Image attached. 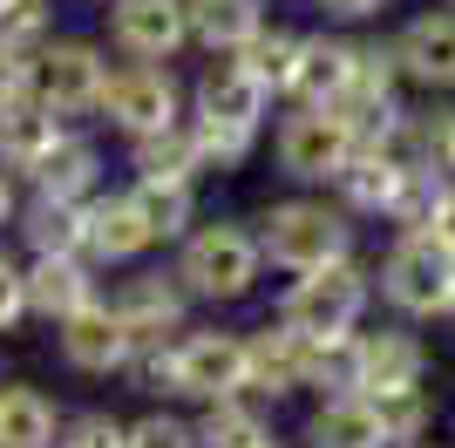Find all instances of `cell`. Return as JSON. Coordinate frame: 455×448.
<instances>
[{
    "label": "cell",
    "mask_w": 455,
    "mask_h": 448,
    "mask_svg": "<svg viewBox=\"0 0 455 448\" xmlns=\"http://www.w3.org/2000/svg\"><path fill=\"white\" fill-rule=\"evenodd\" d=\"M7 238L20 244V259H76L82 238H89V204H68V197H28Z\"/></svg>",
    "instance_id": "cell-22"
},
{
    "label": "cell",
    "mask_w": 455,
    "mask_h": 448,
    "mask_svg": "<svg viewBox=\"0 0 455 448\" xmlns=\"http://www.w3.org/2000/svg\"><path fill=\"white\" fill-rule=\"evenodd\" d=\"M20 285H28V319L61 326V319H76L82 306H95L109 279L76 252V259H20Z\"/></svg>",
    "instance_id": "cell-18"
},
{
    "label": "cell",
    "mask_w": 455,
    "mask_h": 448,
    "mask_svg": "<svg viewBox=\"0 0 455 448\" xmlns=\"http://www.w3.org/2000/svg\"><path fill=\"white\" fill-rule=\"evenodd\" d=\"M354 373H361V394L421 388V380H435V354H428L421 326L380 313V319H367L361 333H354Z\"/></svg>",
    "instance_id": "cell-12"
},
{
    "label": "cell",
    "mask_w": 455,
    "mask_h": 448,
    "mask_svg": "<svg viewBox=\"0 0 455 448\" xmlns=\"http://www.w3.org/2000/svg\"><path fill=\"white\" fill-rule=\"evenodd\" d=\"M89 7H109V0H89Z\"/></svg>",
    "instance_id": "cell-44"
},
{
    "label": "cell",
    "mask_w": 455,
    "mask_h": 448,
    "mask_svg": "<svg viewBox=\"0 0 455 448\" xmlns=\"http://www.w3.org/2000/svg\"><path fill=\"white\" fill-rule=\"evenodd\" d=\"M61 130H76V123H61L55 109H41L35 95H7V102H0V164L28 177V170L55 149Z\"/></svg>",
    "instance_id": "cell-26"
},
{
    "label": "cell",
    "mask_w": 455,
    "mask_h": 448,
    "mask_svg": "<svg viewBox=\"0 0 455 448\" xmlns=\"http://www.w3.org/2000/svg\"><path fill=\"white\" fill-rule=\"evenodd\" d=\"M171 354H177V401L184 408L245 394V326H225L218 313L190 319L184 333L171 340Z\"/></svg>",
    "instance_id": "cell-9"
},
{
    "label": "cell",
    "mask_w": 455,
    "mask_h": 448,
    "mask_svg": "<svg viewBox=\"0 0 455 448\" xmlns=\"http://www.w3.org/2000/svg\"><path fill=\"white\" fill-rule=\"evenodd\" d=\"M251 231H259V252H266L272 272L299 279V272H320V265H340V259H361V231L333 190H279L266 197L259 211H245Z\"/></svg>",
    "instance_id": "cell-2"
},
{
    "label": "cell",
    "mask_w": 455,
    "mask_h": 448,
    "mask_svg": "<svg viewBox=\"0 0 455 448\" xmlns=\"http://www.w3.org/2000/svg\"><path fill=\"white\" fill-rule=\"evenodd\" d=\"M190 428H197V448H266L279 442V408L259 394H225L190 408Z\"/></svg>",
    "instance_id": "cell-21"
},
{
    "label": "cell",
    "mask_w": 455,
    "mask_h": 448,
    "mask_svg": "<svg viewBox=\"0 0 455 448\" xmlns=\"http://www.w3.org/2000/svg\"><path fill=\"white\" fill-rule=\"evenodd\" d=\"M164 259H171V272L184 279V292H190L197 313L251 306V299L266 292V272H272L245 211H204V218L164 252Z\"/></svg>",
    "instance_id": "cell-1"
},
{
    "label": "cell",
    "mask_w": 455,
    "mask_h": 448,
    "mask_svg": "<svg viewBox=\"0 0 455 448\" xmlns=\"http://www.w3.org/2000/svg\"><path fill=\"white\" fill-rule=\"evenodd\" d=\"M28 68H35V55L0 48V102H7V95H28Z\"/></svg>",
    "instance_id": "cell-38"
},
{
    "label": "cell",
    "mask_w": 455,
    "mask_h": 448,
    "mask_svg": "<svg viewBox=\"0 0 455 448\" xmlns=\"http://www.w3.org/2000/svg\"><path fill=\"white\" fill-rule=\"evenodd\" d=\"M109 68H116V55L102 48V35H68V28H55V35L35 48L28 95H35L41 109H55L61 123H89V130H95Z\"/></svg>",
    "instance_id": "cell-6"
},
{
    "label": "cell",
    "mask_w": 455,
    "mask_h": 448,
    "mask_svg": "<svg viewBox=\"0 0 455 448\" xmlns=\"http://www.w3.org/2000/svg\"><path fill=\"white\" fill-rule=\"evenodd\" d=\"M428 238L442 244L455 259V177H449V190H442V204H435V218H428Z\"/></svg>",
    "instance_id": "cell-39"
},
{
    "label": "cell",
    "mask_w": 455,
    "mask_h": 448,
    "mask_svg": "<svg viewBox=\"0 0 455 448\" xmlns=\"http://www.w3.org/2000/svg\"><path fill=\"white\" fill-rule=\"evenodd\" d=\"M442 170H449V177H455V130H449V156H442Z\"/></svg>",
    "instance_id": "cell-40"
},
{
    "label": "cell",
    "mask_w": 455,
    "mask_h": 448,
    "mask_svg": "<svg viewBox=\"0 0 455 448\" xmlns=\"http://www.w3.org/2000/svg\"><path fill=\"white\" fill-rule=\"evenodd\" d=\"M102 299H109V313L130 326L136 347H164V340H177L197 319V306H190L184 279L171 272V259H143L130 265V272H116L109 285H102Z\"/></svg>",
    "instance_id": "cell-8"
},
{
    "label": "cell",
    "mask_w": 455,
    "mask_h": 448,
    "mask_svg": "<svg viewBox=\"0 0 455 448\" xmlns=\"http://www.w3.org/2000/svg\"><path fill=\"white\" fill-rule=\"evenodd\" d=\"M306 7H313L320 28H347V35H367L395 14V0H306Z\"/></svg>",
    "instance_id": "cell-35"
},
{
    "label": "cell",
    "mask_w": 455,
    "mask_h": 448,
    "mask_svg": "<svg viewBox=\"0 0 455 448\" xmlns=\"http://www.w3.org/2000/svg\"><path fill=\"white\" fill-rule=\"evenodd\" d=\"M266 448H299V442H266Z\"/></svg>",
    "instance_id": "cell-42"
},
{
    "label": "cell",
    "mask_w": 455,
    "mask_h": 448,
    "mask_svg": "<svg viewBox=\"0 0 455 448\" xmlns=\"http://www.w3.org/2000/svg\"><path fill=\"white\" fill-rule=\"evenodd\" d=\"M387 55H395L408 95H435V102H455V14L449 7H415L387 28Z\"/></svg>",
    "instance_id": "cell-10"
},
{
    "label": "cell",
    "mask_w": 455,
    "mask_h": 448,
    "mask_svg": "<svg viewBox=\"0 0 455 448\" xmlns=\"http://www.w3.org/2000/svg\"><path fill=\"white\" fill-rule=\"evenodd\" d=\"M123 428H130V414L116 408H61L55 448H123Z\"/></svg>",
    "instance_id": "cell-33"
},
{
    "label": "cell",
    "mask_w": 455,
    "mask_h": 448,
    "mask_svg": "<svg viewBox=\"0 0 455 448\" xmlns=\"http://www.w3.org/2000/svg\"><path fill=\"white\" fill-rule=\"evenodd\" d=\"M374 259H340V265H320V272H299L285 279L279 299H272V319L292 326V333H313V340H347L374 319Z\"/></svg>",
    "instance_id": "cell-3"
},
{
    "label": "cell",
    "mask_w": 455,
    "mask_h": 448,
    "mask_svg": "<svg viewBox=\"0 0 455 448\" xmlns=\"http://www.w3.org/2000/svg\"><path fill=\"white\" fill-rule=\"evenodd\" d=\"M0 7H14V0H0Z\"/></svg>",
    "instance_id": "cell-45"
},
{
    "label": "cell",
    "mask_w": 455,
    "mask_h": 448,
    "mask_svg": "<svg viewBox=\"0 0 455 448\" xmlns=\"http://www.w3.org/2000/svg\"><path fill=\"white\" fill-rule=\"evenodd\" d=\"M82 259H89L102 279H116V272H130V265H143V259H164L156 238L143 231V218L130 211L123 184H109L102 197H89V238H82Z\"/></svg>",
    "instance_id": "cell-16"
},
{
    "label": "cell",
    "mask_w": 455,
    "mask_h": 448,
    "mask_svg": "<svg viewBox=\"0 0 455 448\" xmlns=\"http://www.w3.org/2000/svg\"><path fill=\"white\" fill-rule=\"evenodd\" d=\"M299 41H306V28H292V20H266V28H259V35L238 48V61H245V68L272 89V102H292V75H299Z\"/></svg>",
    "instance_id": "cell-30"
},
{
    "label": "cell",
    "mask_w": 455,
    "mask_h": 448,
    "mask_svg": "<svg viewBox=\"0 0 455 448\" xmlns=\"http://www.w3.org/2000/svg\"><path fill=\"white\" fill-rule=\"evenodd\" d=\"M449 130H455V102L415 95V102L374 136V149L395 170H408V177H428V170H442V156H449Z\"/></svg>",
    "instance_id": "cell-17"
},
{
    "label": "cell",
    "mask_w": 455,
    "mask_h": 448,
    "mask_svg": "<svg viewBox=\"0 0 455 448\" xmlns=\"http://www.w3.org/2000/svg\"><path fill=\"white\" fill-rule=\"evenodd\" d=\"M401 184H408V170H395L374 143H361L354 156H347V170H340L326 190H333V204H340L354 224H387V211H395Z\"/></svg>",
    "instance_id": "cell-20"
},
{
    "label": "cell",
    "mask_w": 455,
    "mask_h": 448,
    "mask_svg": "<svg viewBox=\"0 0 455 448\" xmlns=\"http://www.w3.org/2000/svg\"><path fill=\"white\" fill-rule=\"evenodd\" d=\"M61 408L35 380H0V448H55Z\"/></svg>",
    "instance_id": "cell-28"
},
{
    "label": "cell",
    "mask_w": 455,
    "mask_h": 448,
    "mask_svg": "<svg viewBox=\"0 0 455 448\" xmlns=\"http://www.w3.org/2000/svg\"><path fill=\"white\" fill-rule=\"evenodd\" d=\"M421 448H428V442H421Z\"/></svg>",
    "instance_id": "cell-46"
},
{
    "label": "cell",
    "mask_w": 455,
    "mask_h": 448,
    "mask_svg": "<svg viewBox=\"0 0 455 448\" xmlns=\"http://www.w3.org/2000/svg\"><path fill=\"white\" fill-rule=\"evenodd\" d=\"M48 35H55V0H14V7H0V48L35 55Z\"/></svg>",
    "instance_id": "cell-34"
},
{
    "label": "cell",
    "mask_w": 455,
    "mask_h": 448,
    "mask_svg": "<svg viewBox=\"0 0 455 448\" xmlns=\"http://www.w3.org/2000/svg\"><path fill=\"white\" fill-rule=\"evenodd\" d=\"M123 448H197L190 408H164V401H150L143 414H130V428H123Z\"/></svg>",
    "instance_id": "cell-32"
},
{
    "label": "cell",
    "mask_w": 455,
    "mask_h": 448,
    "mask_svg": "<svg viewBox=\"0 0 455 448\" xmlns=\"http://www.w3.org/2000/svg\"><path fill=\"white\" fill-rule=\"evenodd\" d=\"M20 204H28V184H20V170H7V164H0V238L14 231Z\"/></svg>",
    "instance_id": "cell-37"
},
{
    "label": "cell",
    "mask_w": 455,
    "mask_h": 448,
    "mask_svg": "<svg viewBox=\"0 0 455 448\" xmlns=\"http://www.w3.org/2000/svg\"><path fill=\"white\" fill-rule=\"evenodd\" d=\"M20 184H28V197H68V204H89V197L109 190V156H102V143H95L89 123H76V130L55 136V149H48Z\"/></svg>",
    "instance_id": "cell-15"
},
{
    "label": "cell",
    "mask_w": 455,
    "mask_h": 448,
    "mask_svg": "<svg viewBox=\"0 0 455 448\" xmlns=\"http://www.w3.org/2000/svg\"><path fill=\"white\" fill-rule=\"evenodd\" d=\"M374 306L408 326H442L455 306V259L428 231H387L374 259Z\"/></svg>",
    "instance_id": "cell-4"
},
{
    "label": "cell",
    "mask_w": 455,
    "mask_h": 448,
    "mask_svg": "<svg viewBox=\"0 0 455 448\" xmlns=\"http://www.w3.org/2000/svg\"><path fill=\"white\" fill-rule=\"evenodd\" d=\"M367 408L380 414V435L395 448H421L442 421V394H435V380H421V388H380V394H367Z\"/></svg>",
    "instance_id": "cell-29"
},
{
    "label": "cell",
    "mask_w": 455,
    "mask_h": 448,
    "mask_svg": "<svg viewBox=\"0 0 455 448\" xmlns=\"http://www.w3.org/2000/svg\"><path fill=\"white\" fill-rule=\"evenodd\" d=\"M55 354H61V367L82 373V380H123L136 340H130V326L109 313V299H95V306H82L76 319L55 326Z\"/></svg>",
    "instance_id": "cell-14"
},
{
    "label": "cell",
    "mask_w": 455,
    "mask_h": 448,
    "mask_svg": "<svg viewBox=\"0 0 455 448\" xmlns=\"http://www.w3.org/2000/svg\"><path fill=\"white\" fill-rule=\"evenodd\" d=\"M190 143L204 156V177H238L266 156V130H238V123H218V116H184Z\"/></svg>",
    "instance_id": "cell-31"
},
{
    "label": "cell",
    "mask_w": 455,
    "mask_h": 448,
    "mask_svg": "<svg viewBox=\"0 0 455 448\" xmlns=\"http://www.w3.org/2000/svg\"><path fill=\"white\" fill-rule=\"evenodd\" d=\"M28 326V285H20V252L0 244V333Z\"/></svg>",
    "instance_id": "cell-36"
},
{
    "label": "cell",
    "mask_w": 455,
    "mask_h": 448,
    "mask_svg": "<svg viewBox=\"0 0 455 448\" xmlns=\"http://www.w3.org/2000/svg\"><path fill=\"white\" fill-rule=\"evenodd\" d=\"M123 170L130 177H156V184H204V156L190 143V123H171V130H150L123 143Z\"/></svg>",
    "instance_id": "cell-27"
},
{
    "label": "cell",
    "mask_w": 455,
    "mask_h": 448,
    "mask_svg": "<svg viewBox=\"0 0 455 448\" xmlns=\"http://www.w3.org/2000/svg\"><path fill=\"white\" fill-rule=\"evenodd\" d=\"M190 116V75H177V61H116L95 130H109L116 143H136L150 130H171Z\"/></svg>",
    "instance_id": "cell-7"
},
{
    "label": "cell",
    "mask_w": 455,
    "mask_h": 448,
    "mask_svg": "<svg viewBox=\"0 0 455 448\" xmlns=\"http://www.w3.org/2000/svg\"><path fill=\"white\" fill-rule=\"evenodd\" d=\"M272 20V0H184L190 55H238Z\"/></svg>",
    "instance_id": "cell-24"
},
{
    "label": "cell",
    "mask_w": 455,
    "mask_h": 448,
    "mask_svg": "<svg viewBox=\"0 0 455 448\" xmlns=\"http://www.w3.org/2000/svg\"><path fill=\"white\" fill-rule=\"evenodd\" d=\"M299 448H395L380 435V414L367 408V394H320L306 401Z\"/></svg>",
    "instance_id": "cell-23"
},
{
    "label": "cell",
    "mask_w": 455,
    "mask_h": 448,
    "mask_svg": "<svg viewBox=\"0 0 455 448\" xmlns=\"http://www.w3.org/2000/svg\"><path fill=\"white\" fill-rule=\"evenodd\" d=\"M435 7H449V14H455V0H435Z\"/></svg>",
    "instance_id": "cell-43"
},
{
    "label": "cell",
    "mask_w": 455,
    "mask_h": 448,
    "mask_svg": "<svg viewBox=\"0 0 455 448\" xmlns=\"http://www.w3.org/2000/svg\"><path fill=\"white\" fill-rule=\"evenodd\" d=\"M354 48H361V35H347V28H306L299 41V75H292V102H320V109H333L347 95V82H354Z\"/></svg>",
    "instance_id": "cell-19"
},
{
    "label": "cell",
    "mask_w": 455,
    "mask_h": 448,
    "mask_svg": "<svg viewBox=\"0 0 455 448\" xmlns=\"http://www.w3.org/2000/svg\"><path fill=\"white\" fill-rule=\"evenodd\" d=\"M204 184H156V177H123V197H130V211L143 218V231L156 238V252H171L177 238H184L190 224L204 218V197H197Z\"/></svg>",
    "instance_id": "cell-25"
},
{
    "label": "cell",
    "mask_w": 455,
    "mask_h": 448,
    "mask_svg": "<svg viewBox=\"0 0 455 448\" xmlns=\"http://www.w3.org/2000/svg\"><path fill=\"white\" fill-rule=\"evenodd\" d=\"M442 326H449V333H455V306H449V319H442Z\"/></svg>",
    "instance_id": "cell-41"
},
{
    "label": "cell",
    "mask_w": 455,
    "mask_h": 448,
    "mask_svg": "<svg viewBox=\"0 0 455 448\" xmlns=\"http://www.w3.org/2000/svg\"><path fill=\"white\" fill-rule=\"evenodd\" d=\"M102 48L116 61H184L190 55L184 0H109L102 7Z\"/></svg>",
    "instance_id": "cell-11"
},
{
    "label": "cell",
    "mask_w": 455,
    "mask_h": 448,
    "mask_svg": "<svg viewBox=\"0 0 455 448\" xmlns=\"http://www.w3.org/2000/svg\"><path fill=\"white\" fill-rule=\"evenodd\" d=\"M272 170L285 177V190H326L347 170V156L361 149V136L347 130L340 109H320V102H279L266 130Z\"/></svg>",
    "instance_id": "cell-5"
},
{
    "label": "cell",
    "mask_w": 455,
    "mask_h": 448,
    "mask_svg": "<svg viewBox=\"0 0 455 448\" xmlns=\"http://www.w3.org/2000/svg\"><path fill=\"white\" fill-rule=\"evenodd\" d=\"M190 116H218V123H238V130H272L279 102L238 55H204L190 75Z\"/></svg>",
    "instance_id": "cell-13"
}]
</instances>
